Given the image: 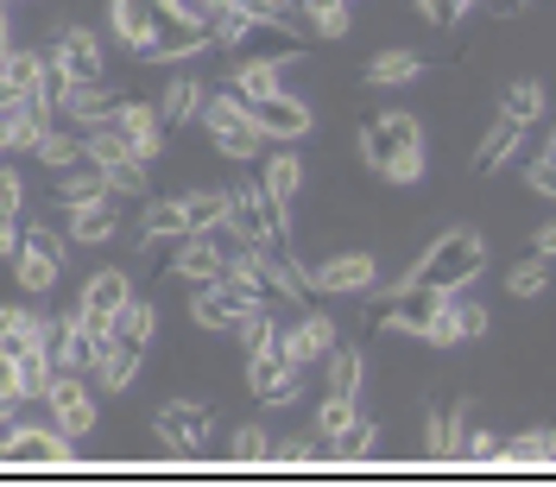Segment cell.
Listing matches in <instances>:
<instances>
[{"instance_id": "6da1fadb", "label": "cell", "mask_w": 556, "mask_h": 487, "mask_svg": "<svg viewBox=\"0 0 556 487\" xmlns=\"http://www.w3.org/2000/svg\"><path fill=\"white\" fill-rule=\"evenodd\" d=\"M361 159L392 184H417L424 177V127L412 114H374L361 127Z\"/></svg>"}, {"instance_id": "7a4b0ae2", "label": "cell", "mask_w": 556, "mask_h": 487, "mask_svg": "<svg viewBox=\"0 0 556 487\" xmlns=\"http://www.w3.org/2000/svg\"><path fill=\"white\" fill-rule=\"evenodd\" d=\"M443 298H450V291H437V285L399 278L380 304H374V323H380V329H405V336H424V342L450 348L455 329H450V316H443Z\"/></svg>"}, {"instance_id": "3957f363", "label": "cell", "mask_w": 556, "mask_h": 487, "mask_svg": "<svg viewBox=\"0 0 556 487\" xmlns=\"http://www.w3.org/2000/svg\"><path fill=\"white\" fill-rule=\"evenodd\" d=\"M228 235L266 260H291V235H285V209L266 197V184H235L228 190Z\"/></svg>"}, {"instance_id": "277c9868", "label": "cell", "mask_w": 556, "mask_h": 487, "mask_svg": "<svg viewBox=\"0 0 556 487\" xmlns=\"http://www.w3.org/2000/svg\"><path fill=\"white\" fill-rule=\"evenodd\" d=\"M486 266V241L475 228H450V235H437V241L424 247V260L412 266L417 285H437V291H462V285H475Z\"/></svg>"}, {"instance_id": "5b68a950", "label": "cell", "mask_w": 556, "mask_h": 487, "mask_svg": "<svg viewBox=\"0 0 556 487\" xmlns=\"http://www.w3.org/2000/svg\"><path fill=\"white\" fill-rule=\"evenodd\" d=\"M203 127H208V139H215L222 159H260V127L247 121V102L235 89L203 96Z\"/></svg>"}, {"instance_id": "8992f818", "label": "cell", "mask_w": 556, "mask_h": 487, "mask_svg": "<svg viewBox=\"0 0 556 487\" xmlns=\"http://www.w3.org/2000/svg\"><path fill=\"white\" fill-rule=\"evenodd\" d=\"M152 430H159V444L172 455H203L208 430H215V405H203V399H172V405H159L152 412Z\"/></svg>"}, {"instance_id": "52a82bcc", "label": "cell", "mask_w": 556, "mask_h": 487, "mask_svg": "<svg viewBox=\"0 0 556 487\" xmlns=\"http://www.w3.org/2000/svg\"><path fill=\"white\" fill-rule=\"evenodd\" d=\"M0 462H13V469H64L70 437L58 424H13V430L0 437Z\"/></svg>"}, {"instance_id": "ba28073f", "label": "cell", "mask_w": 556, "mask_h": 487, "mask_svg": "<svg viewBox=\"0 0 556 487\" xmlns=\"http://www.w3.org/2000/svg\"><path fill=\"white\" fill-rule=\"evenodd\" d=\"M247 386H253V399H260V405H298V399H304V367L273 342L266 354H253V361H247Z\"/></svg>"}, {"instance_id": "9c48e42d", "label": "cell", "mask_w": 556, "mask_h": 487, "mask_svg": "<svg viewBox=\"0 0 556 487\" xmlns=\"http://www.w3.org/2000/svg\"><path fill=\"white\" fill-rule=\"evenodd\" d=\"M13 278H20V291H51L58 278H64V235H51V228H26V241L13 253Z\"/></svg>"}, {"instance_id": "30bf717a", "label": "cell", "mask_w": 556, "mask_h": 487, "mask_svg": "<svg viewBox=\"0 0 556 487\" xmlns=\"http://www.w3.org/2000/svg\"><path fill=\"white\" fill-rule=\"evenodd\" d=\"M374 278H380L374 253H329V260H316L304 273V285L323 291V298H361V291H374Z\"/></svg>"}, {"instance_id": "8fae6325", "label": "cell", "mask_w": 556, "mask_h": 487, "mask_svg": "<svg viewBox=\"0 0 556 487\" xmlns=\"http://www.w3.org/2000/svg\"><path fill=\"white\" fill-rule=\"evenodd\" d=\"M45 405H51V424L64 430L70 444L96 430V392L83 386V374H70V367H58V374H51V386H45Z\"/></svg>"}, {"instance_id": "7c38bea8", "label": "cell", "mask_w": 556, "mask_h": 487, "mask_svg": "<svg viewBox=\"0 0 556 487\" xmlns=\"http://www.w3.org/2000/svg\"><path fill=\"white\" fill-rule=\"evenodd\" d=\"M108 121L127 134V146H134L139 165H159V152H165V114H159V108H152V102H134V96H121Z\"/></svg>"}, {"instance_id": "4fadbf2b", "label": "cell", "mask_w": 556, "mask_h": 487, "mask_svg": "<svg viewBox=\"0 0 556 487\" xmlns=\"http://www.w3.org/2000/svg\"><path fill=\"white\" fill-rule=\"evenodd\" d=\"M203 45H208V26L184 20V13H165V20L152 26V38L139 45V58H146V64H172V58H197Z\"/></svg>"}, {"instance_id": "5bb4252c", "label": "cell", "mask_w": 556, "mask_h": 487, "mask_svg": "<svg viewBox=\"0 0 556 487\" xmlns=\"http://www.w3.org/2000/svg\"><path fill=\"white\" fill-rule=\"evenodd\" d=\"M127 298H134V285H127V273H96L89 285H83V304H76V323H89L96 336H108Z\"/></svg>"}, {"instance_id": "9a60e30c", "label": "cell", "mask_w": 556, "mask_h": 487, "mask_svg": "<svg viewBox=\"0 0 556 487\" xmlns=\"http://www.w3.org/2000/svg\"><path fill=\"white\" fill-rule=\"evenodd\" d=\"M247 121L260 127V139H298V134H311V108L298 102V96H260V102H247Z\"/></svg>"}, {"instance_id": "2e32d148", "label": "cell", "mask_w": 556, "mask_h": 487, "mask_svg": "<svg viewBox=\"0 0 556 487\" xmlns=\"http://www.w3.org/2000/svg\"><path fill=\"white\" fill-rule=\"evenodd\" d=\"M247 311H253V298H241L235 285H222V278H215V285H197L190 323H197V329H215V336H235V323H241Z\"/></svg>"}, {"instance_id": "e0dca14e", "label": "cell", "mask_w": 556, "mask_h": 487, "mask_svg": "<svg viewBox=\"0 0 556 487\" xmlns=\"http://www.w3.org/2000/svg\"><path fill=\"white\" fill-rule=\"evenodd\" d=\"M304 45V26H285V20H247L241 38L228 45L235 58H266V64H278V58H291Z\"/></svg>"}, {"instance_id": "ac0fdd59", "label": "cell", "mask_w": 556, "mask_h": 487, "mask_svg": "<svg viewBox=\"0 0 556 487\" xmlns=\"http://www.w3.org/2000/svg\"><path fill=\"white\" fill-rule=\"evenodd\" d=\"M222 266H228L222 235H184V247H177V260H172V273L184 278V285H215Z\"/></svg>"}, {"instance_id": "d6986e66", "label": "cell", "mask_w": 556, "mask_h": 487, "mask_svg": "<svg viewBox=\"0 0 556 487\" xmlns=\"http://www.w3.org/2000/svg\"><path fill=\"white\" fill-rule=\"evenodd\" d=\"M278 348L298 361V367H316V361H329V348H336V323L323 311H311V316H298L285 336H278Z\"/></svg>"}, {"instance_id": "ffe728a7", "label": "cell", "mask_w": 556, "mask_h": 487, "mask_svg": "<svg viewBox=\"0 0 556 487\" xmlns=\"http://www.w3.org/2000/svg\"><path fill=\"white\" fill-rule=\"evenodd\" d=\"M114 102H121V96H114L102 76H96V83H70L58 108L70 114V127H76V134H89V127H102L108 114H114Z\"/></svg>"}, {"instance_id": "44dd1931", "label": "cell", "mask_w": 556, "mask_h": 487, "mask_svg": "<svg viewBox=\"0 0 556 487\" xmlns=\"http://www.w3.org/2000/svg\"><path fill=\"white\" fill-rule=\"evenodd\" d=\"M121 197H89V203H76L70 209V241H83V247H102L121 235Z\"/></svg>"}, {"instance_id": "7402d4cb", "label": "cell", "mask_w": 556, "mask_h": 487, "mask_svg": "<svg viewBox=\"0 0 556 487\" xmlns=\"http://www.w3.org/2000/svg\"><path fill=\"white\" fill-rule=\"evenodd\" d=\"M51 45H58V58H64L70 83H96V76H102V38L89 33V26H64Z\"/></svg>"}, {"instance_id": "603a6c76", "label": "cell", "mask_w": 556, "mask_h": 487, "mask_svg": "<svg viewBox=\"0 0 556 487\" xmlns=\"http://www.w3.org/2000/svg\"><path fill=\"white\" fill-rule=\"evenodd\" d=\"M165 13H172L165 0H114V33H121V45H134V51H139Z\"/></svg>"}, {"instance_id": "cb8c5ba5", "label": "cell", "mask_w": 556, "mask_h": 487, "mask_svg": "<svg viewBox=\"0 0 556 487\" xmlns=\"http://www.w3.org/2000/svg\"><path fill=\"white\" fill-rule=\"evenodd\" d=\"M462 412L468 405H437L430 412V424H424V455L430 462H455L462 455Z\"/></svg>"}, {"instance_id": "d4e9b609", "label": "cell", "mask_w": 556, "mask_h": 487, "mask_svg": "<svg viewBox=\"0 0 556 487\" xmlns=\"http://www.w3.org/2000/svg\"><path fill=\"white\" fill-rule=\"evenodd\" d=\"M102 342H108V336H96L89 323H76V316H70L64 342H58V367H70V374H83V380H89V374H96V361H102Z\"/></svg>"}, {"instance_id": "484cf974", "label": "cell", "mask_w": 556, "mask_h": 487, "mask_svg": "<svg viewBox=\"0 0 556 487\" xmlns=\"http://www.w3.org/2000/svg\"><path fill=\"white\" fill-rule=\"evenodd\" d=\"M139 354H146V348L121 342V336H108V342H102V361H96V380H102V392H127V386H134Z\"/></svg>"}, {"instance_id": "4316f807", "label": "cell", "mask_w": 556, "mask_h": 487, "mask_svg": "<svg viewBox=\"0 0 556 487\" xmlns=\"http://www.w3.org/2000/svg\"><path fill=\"white\" fill-rule=\"evenodd\" d=\"M374 450H380V424H374V417H361V412L329 437V455H336V462H367Z\"/></svg>"}, {"instance_id": "83f0119b", "label": "cell", "mask_w": 556, "mask_h": 487, "mask_svg": "<svg viewBox=\"0 0 556 487\" xmlns=\"http://www.w3.org/2000/svg\"><path fill=\"white\" fill-rule=\"evenodd\" d=\"M519 139H525V127H519V121H506V114H500V121H493V134L481 139V152H475V172H481V177L506 172V159L519 152Z\"/></svg>"}, {"instance_id": "f1b7e54d", "label": "cell", "mask_w": 556, "mask_h": 487, "mask_svg": "<svg viewBox=\"0 0 556 487\" xmlns=\"http://www.w3.org/2000/svg\"><path fill=\"white\" fill-rule=\"evenodd\" d=\"M203 83L197 76H177L172 89H165V102H159V114H165V127H190V121H203Z\"/></svg>"}, {"instance_id": "f546056e", "label": "cell", "mask_w": 556, "mask_h": 487, "mask_svg": "<svg viewBox=\"0 0 556 487\" xmlns=\"http://www.w3.org/2000/svg\"><path fill=\"white\" fill-rule=\"evenodd\" d=\"M260 184H266V197H273L278 209L298 203V190H304V159H291V152H278V159H266V172H260Z\"/></svg>"}, {"instance_id": "4dcf8cb0", "label": "cell", "mask_w": 556, "mask_h": 487, "mask_svg": "<svg viewBox=\"0 0 556 487\" xmlns=\"http://www.w3.org/2000/svg\"><path fill=\"white\" fill-rule=\"evenodd\" d=\"M177 203L190 215V235H215V228L228 222V190H184Z\"/></svg>"}, {"instance_id": "1f68e13d", "label": "cell", "mask_w": 556, "mask_h": 487, "mask_svg": "<svg viewBox=\"0 0 556 487\" xmlns=\"http://www.w3.org/2000/svg\"><path fill=\"white\" fill-rule=\"evenodd\" d=\"M139 235H146V241H184V235H190V215H184L177 197H165V203H152L139 215Z\"/></svg>"}, {"instance_id": "d6a6232c", "label": "cell", "mask_w": 556, "mask_h": 487, "mask_svg": "<svg viewBox=\"0 0 556 487\" xmlns=\"http://www.w3.org/2000/svg\"><path fill=\"white\" fill-rule=\"evenodd\" d=\"M412 76H424V58H417V51H399V45L367 64V83H374V89H399V83H412Z\"/></svg>"}, {"instance_id": "836d02e7", "label": "cell", "mask_w": 556, "mask_h": 487, "mask_svg": "<svg viewBox=\"0 0 556 487\" xmlns=\"http://www.w3.org/2000/svg\"><path fill=\"white\" fill-rule=\"evenodd\" d=\"M500 114H506V121H519V127H531V121L544 114V83H531V76L506 83V89H500Z\"/></svg>"}, {"instance_id": "e575fe53", "label": "cell", "mask_w": 556, "mask_h": 487, "mask_svg": "<svg viewBox=\"0 0 556 487\" xmlns=\"http://www.w3.org/2000/svg\"><path fill=\"white\" fill-rule=\"evenodd\" d=\"M108 336H121V342L146 348L152 336H159V311H152L146 298H127V304H121V316H114V329H108Z\"/></svg>"}, {"instance_id": "d590c367", "label": "cell", "mask_w": 556, "mask_h": 487, "mask_svg": "<svg viewBox=\"0 0 556 487\" xmlns=\"http://www.w3.org/2000/svg\"><path fill=\"white\" fill-rule=\"evenodd\" d=\"M58 177V203L64 209H76V203H89V197H108V184H102V172L83 159V165H70V172H51Z\"/></svg>"}, {"instance_id": "8d00e7d4", "label": "cell", "mask_w": 556, "mask_h": 487, "mask_svg": "<svg viewBox=\"0 0 556 487\" xmlns=\"http://www.w3.org/2000/svg\"><path fill=\"white\" fill-rule=\"evenodd\" d=\"M304 7V26L323 38H342L354 26V0H298Z\"/></svg>"}, {"instance_id": "74e56055", "label": "cell", "mask_w": 556, "mask_h": 487, "mask_svg": "<svg viewBox=\"0 0 556 487\" xmlns=\"http://www.w3.org/2000/svg\"><path fill=\"white\" fill-rule=\"evenodd\" d=\"M443 316H450V329H455V342H481L486 336V304L481 298H443Z\"/></svg>"}, {"instance_id": "f35d334b", "label": "cell", "mask_w": 556, "mask_h": 487, "mask_svg": "<svg viewBox=\"0 0 556 487\" xmlns=\"http://www.w3.org/2000/svg\"><path fill=\"white\" fill-rule=\"evenodd\" d=\"M33 159L45 172H70V165H83V134H51L45 127V139L33 146Z\"/></svg>"}, {"instance_id": "ab89813d", "label": "cell", "mask_w": 556, "mask_h": 487, "mask_svg": "<svg viewBox=\"0 0 556 487\" xmlns=\"http://www.w3.org/2000/svg\"><path fill=\"white\" fill-rule=\"evenodd\" d=\"M235 96H241V102L278 96V64H266V58H241V70H235Z\"/></svg>"}, {"instance_id": "60d3db41", "label": "cell", "mask_w": 556, "mask_h": 487, "mask_svg": "<svg viewBox=\"0 0 556 487\" xmlns=\"http://www.w3.org/2000/svg\"><path fill=\"white\" fill-rule=\"evenodd\" d=\"M235 336H241L247 361H253V354H266V348L278 342V323H273V311H266V304H253V311H247L241 323H235Z\"/></svg>"}, {"instance_id": "b9f144b4", "label": "cell", "mask_w": 556, "mask_h": 487, "mask_svg": "<svg viewBox=\"0 0 556 487\" xmlns=\"http://www.w3.org/2000/svg\"><path fill=\"white\" fill-rule=\"evenodd\" d=\"M0 83H7V96H38V51H7V64H0Z\"/></svg>"}, {"instance_id": "7bdbcfd3", "label": "cell", "mask_w": 556, "mask_h": 487, "mask_svg": "<svg viewBox=\"0 0 556 487\" xmlns=\"http://www.w3.org/2000/svg\"><path fill=\"white\" fill-rule=\"evenodd\" d=\"M361 374H367V367H361V348H329V392H342V399H354V392H361Z\"/></svg>"}, {"instance_id": "ee69618b", "label": "cell", "mask_w": 556, "mask_h": 487, "mask_svg": "<svg viewBox=\"0 0 556 487\" xmlns=\"http://www.w3.org/2000/svg\"><path fill=\"white\" fill-rule=\"evenodd\" d=\"M64 89H70V70L64 58H58V45H38V102H64Z\"/></svg>"}, {"instance_id": "f6af8a7d", "label": "cell", "mask_w": 556, "mask_h": 487, "mask_svg": "<svg viewBox=\"0 0 556 487\" xmlns=\"http://www.w3.org/2000/svg\"><path fill=\"white\" fill-rule=\"evenodd\" d=\"M544 285H551V260L538 253V260H519L513 273H506V291L513 298H544Z\"/></svg>"}, {"instance_id": "bcb514c9", "label": "cell", "mask_w": 556, "mask_h": 487, "mask_svg": "<svg viewBox=\"0 0 556 487\" xmlns=\"http://www.w3.org/2000/svg\"><path fill=\"white\" fill-rule=\"evenodd\" d=\"M146 172H152V165H139V159H121V165H102V184H108V197H146Z\"/></svg>"}, {"instance_id": "7dc6e473", "label": "cell", "mask_w": 556, "mask_h": 487, "mask_svg": "<svg viewBox=\"0 0 556 487\" xmlns=\"http://www.w3.org/2000/svg\"><path fill=\"white\" fill-rule=\"evenodd\" d=\"M506 462H556V430H525L506 444Z\"/></svg>"}, {"instance_id": "c3c4849f", "label": "cell", "mask_w": 556, "mask_h": 487, "mask_svg": "<svg viewBox=\"0 0 556 487\" xmlns=\"http://www.w3.org/2000/svg\"><path fill=\"white\" fill-rule=\"evenodd\" d=\"M266 455H273V437H266L260 424H241V430H235V462L253 469V462H266Z\"/></svg>"}, {"instance_id": "681fc988", "label": "cell", "mask_w": 556, "mask_h": 487, "mask_svg": "<svg viewBox=\"0 0 556 487\" xmlns=\"http://www.w3.org/2000/svg\"><path fill=\"white\" fill-rule=\"evenodd\" d=\"M500 455H506V437L475 430V437H462V455H455V462H500Z\"/></svg>"}, {"instance_id": "f907efd6", "label": "cell", "mask_w": 556, "mask_h": 487, "mask_svg": "<svg viewBox=\"0 0 556 487\" xmlns=\"http://www.w3.org/2000/svg\"><path fill=\"white\" fill-rule=\"evenodd\" d=\"M348 417H354V399H342V392H323V412H316V430L323 437H336Z\"/></svg>"}, {"instance_id": "816d5d0a", "label": "cell", "mask_w": 556, "mask_h": 487, "mask_svg": "<svg viewBox=\"0 0 556 487\" xmlns=\"http://www.w3.org/2000/svg\"><path fill=\"white\" fill-rule=\"evenodd\" d=\"M20 209H26V177L0 159V215H20Z\"/></svg>"}, {"instance_id": "f5cc1de1", "label": "cell", "mask_w": 556, "mask_h": 487, "mask_svg": "<svg viewBox=\"0 0 556 487\" xmlns=\"http://www.w3.org/2000/svg\"><path fill=\"white\" fill-rule=\"evenodd\" d=\"M266 462H285V469H304V462H316V444H304V437H278Z\"/></svg>"}, {"instance_id": "db71d44e", "label": "cell", "mask_w": 556, "mask_h": 487, "mask_svg": "<svg viewBox=\"0 0 556 487\" xmlns=\"http://www.w3.org/2000/svg\"><path fill=\"white\" fill-rule=\"evenodd\" d=\"M417 13H424V20H430V26H443V33H450L455 20H462V13H468V0H417Z\"/></svg>"}, {"instance_id": "11a10c76", "label": "cell", "mask_w": 556, "mask_h": 487, "mask_svg": "<svg viewBox=\"0 0 556 487\" xmlns=\"http://www.w3.org/2000/svg\"><path fill=\"white\" fill-rule=\"evenodd\" d=\"M0 399H20V354L0 342Z\"/></svg>"}, {"instance_id": "9f6ffc18", "label": "cell", "mask_w": 556, "mask_h": 487, "mask_svg": "<svg viewBox=\"0 0 556 487\" xmlns=\"http://www.w3.org/2000/svg\"><path fill=\"white\" fill-rule=\"evenodd\" d=\"M525 177H531V190H538V197H556V172H551V165H538V159H531V172H525Z\"/></svg>"}, {"instance_id": "6f0895ef", "label": "cell", "mask_w": 556, "mask_h": 487, "mask_svg": "<svg viewBox=\"0 0 556 487\" xmlns=\"http://www.w3.org/2000/svg\"><path fill=\"white\" fill-rule=\"evenodd\" d=\"M20 241H26V235L13 228V215H0V260H13V253H20Z\"/></svg>"}, {"instance_id": "680465c9", "label": "cell", "mask_w": 556, "mask_h": 487, "mask_svg": "<svg viewBox=\"0 0 556 487\" xmlns=\"http://www.w3.org/2000/svg\"><path fill=\"white\" fill-rule=\"evenodd\" d=\"M531 253H544V260H556V222H544V228H538V241H531Z\"/></svg>"}, {"instance_id": "91938a15", "label": "cell", "mask_w": 556, "mask_h": 487, "mask_svg": "<svg viewBox=\"0 0 556 487\" xmlns=\"http://www.w3.org/2000/svg\"><path fill=\"white\" fill-rule=\"evenodd\" d=\"M13 405H20V399H0V437H7L13 424H20V417H13Z\"/></svg>"}, {"instance_id": "94428289", "label": "cell", "mask_w": 556, "mask_h": 487, "mask_svg": "<svg viewBox=\"0 0 556 487\" xmlns=\"http://www.w3.org/2000/svg\"><path fill=\"white\" fill-rule=\"evenodd\" d=\"M538 165H551V172H556V127L544 134V152H538Z\"/></svg>"}, {"instance_id": "6125c7cd", "label": "cell", "mask_w": 556, "mask_h": 487, "mask_svg": "<svg viewBox=\"0 0 556 487\" xmlns=\"http://www.w3.org/2000/svg\"><path fill=\"white\" fill-rule=\"evenodd\" d=\"M0 7H13V0H0Z\"/></svg>"}]
</instances>
